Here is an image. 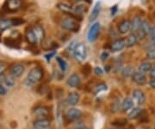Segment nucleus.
I'll return each instance as SVG.
<instances>
[{"label": "nucleus", "mask_w": 155, "mask_h": 129, "mask_svg": "<svg viewBox=\"0 0 155 129\" xmlns=\"http://www.w3.org/2000/svg\"><path fill=\"white\" fill-rule=\"evenodd\" d=\"M6 94H7L6 89L4 86H2V85L0 84V96H5Z\"/></svg>", "instance_id": "nucleus-42"}, {"label": "nucleus", "mask_w": 155, "mask_h": 129, "mask_svg": "<svg viewBox=\"0 0 155 129\" xmlns=\"http://www.w3.org/2000/svg\"><path fill=\"white\" fill-rule=\"evenodd\" d=\"M82 115H83L82 111L76 107H71L66 113L67 118L70 120H78L82 117Z\"/></svg>", "instance_id": "nucleus-6"}, {"label": "nucleus", "mask_w": 155, "mask_h": 129, "mask_svg": "<svg viewBox=\"0 0 155 129\" xmlns=\"http://www.w3.org/2000/svg\"><path fill=\"white\" fill-rule=\"evenodd\" d=\"M13 26H20L21 24L24 23V20H22L21 18H13Z\"/></svg>", "instance_id": "nucleus-36"}, {"label": "nucleus", "mask_w": 155, "mask_h": 129, "mask_svg": "<svg viewBox=\"0 0 155 129\" xmlns=\"http://www.w3.org/2000/svg\"><path fill=\"white\" fill-rule=\"evenodd\" d=\"M72 10H73L74 15L76 17H79V16L83 15L84 13L88 11V7L83 4H78V5L72 6Z\"/></svg>", "instance_id": "nucleus-18"}, {"label": "nucleus", "mask_w": 155, "mask_h": 129, "mask_svg": "<svg viewBox=\"0 0 155 129\" xmlns=\"http://www.w3.org/2000/svg\"><path fill=\"white\" fill-rule=\"evenodd\" d=\"M100 11H101V3L97 2L96 4V5L94 6L93 10L91 11V16H90V21L91 22H93L97 18V17L99 16Z\"/></svg>", "instance_id": "nucleus-22"}, {"label": "nucleus", "mask_w": 155, "mask_h": 129, "mask_svg": "<svg viewBox=\"0 0 155 129\" xmlns=\"http://www.w3.org/2000/svg\"><path fill=\"white\" fill-rule=\"evenodd\" d=\"M67 83L70 88H76L80 84V78L77 74H72L67 79Z\"/></svg>", "instance_id": "nucleus-17"}, {"label": "nucleus", "mask_w": 155, "mask_h": 129, "mask_svg": "<svg viewBox=\"0 0 155 129\" xmlns=\"http://www.w3.org/2000/svg\"><path fill=\"white\" fill-rule=\"evenodd\" d=\"M75 2H78V3H80V2H84V1H85V0H74Z\"/></svg>", "instance_id": "nucleus-48"}, {"label": "nucleus", "mask_w": 155, "mask_h": 129, "mask_svg": "<svg viewBox=\"0 0 155 129\" xmlns=\"http://www.w3.org/2000/svg\"><path fill=\"white\" fill-rule=\"evenodd\" d=\"M125 41V46L127 48H132L134 45L137 44V41H138V38L136 37V35L134 33L130 34L128 35L127 37L124 39Z\"/></svg>", "instance_id": "nucleus-20"}, {"label": "nucleus", "mask_w": 155, "mask_h": 129, "mask_svg": "<svg viewBox=\"0 0 155 129\" xmlns=\"http://www.w3.org/2000/svg\"><path fill=\"white\" fill-rule=\"evenodd\" d=\"M150 73V76H151V78L155 79V68H152V70L149 72Z\"/></svg>", "instance_id": "nucleus-46"}, {"label": "nucleus", "mask_w": 155, "mask_h": 129, "mask_svg": "<svg viewBox=\"0 0 155 129\" xmlns=\"http://www.w3.org/2000/svg\"><path fill=\"white\" fill-rule=\"evenodd\" d=\"M127 123V120L126 119H116L115 120H113L111 124L113 125V126H115L116 127H124V126H126Z\"/></svg>", "instance_id": "nucleus-29"}, {"label": "nucleus", "mask_w": 155, "mask_h": 129, "mask_svg": "<svg viewBox=\"0 0 155 129\" xmlns=\"http://www.w3.org/2000/svg\"><path fill=\"white\" fill-rule=\"evenodd\" d=\"M33 30L35 34V37H36V39H37V42L38 43H41L43 39H44L45 37V32L44 30L41 28V26L39 25H36L33 27Z\"/></svg>", "instance_id": "nucleus-21"}, {"label": "nucleus", "mask_w": 155, "mask_h": 129, "mask_svg": "<svg viewBox=\"0 0 155 129\" xmlns=\"http://www.w3.org/2000/svg\"><path fill=\"white\" fill-rule=\"evenodd\" d=\"M82 72H83L84 76H89L90 75V74L91 72V66L89 65L88 63L84 66L83 68H82Z\"/></svg>", "instance_id": "nucleus-35"}, {"label": "nucleus", "mask_w": 155, "mask_h": 129, "mask_svg": "<svg viewBox=\"0 0 155 129\" xmlns=\"http://www.w3.org/2000/svg\"><path fill=\"white\" fill-rule=\"evenodd\" d=\"M61 25L62 29L71 31V32H78L80 29L79 23L73 17H68V18L63 19L61 21Z\"/></svg>", "instance_id": "nucleus-2"}, {"label": "nucleus", "mask_w": 155, "mask_h": 129, "mask_svg": "<svg viewBox=\"0 0 155 129\" xmlns=\"http://www.w3.org/2000/svg\"><path fill=\"white\" fill-rule=\"evenodd\" d=\"M134 107V101L133 99L127 97V98H125L123 101L122 102V111L126 112L127 110L131 109L132 107Z\"/></svg>", "instance_id": "nucleus-25"}, {"label": "nucleus", "mask_w": 155, "mask_h": 129, "mask_svg": "<svg viewBox=\"0 0 155 129\" xmlns=\"http://www.w3.org/2000/svg\"><path fill=\"white\" fill-rule=\"evenodd\" d=\"M133 101H135V103L141 106L143 105L146 101V96H145L144 92L140 89H135L133 91Z\"/></svg>", "instance_id": "nucleus-9"}, {"label": "nucleus", "mask_w": 155, "mask_h": 129, "mask_svg": "<svg viewBox=\"0 0 155 129\" xmlns=\"http://www.w3.org/2000/svg\"><path fill=\"white\" fill-rule=\"evenodd\" d=\"M147 57L149 58V59H153V60H155V50L147 51Z\"/></svg>", "instance_id": "nucleus-39"}, {"label": "nucleus", "mask_w": 155, "mask_h": 129, "mask_svg": "<svg viewBox=\"0 0 155 129\" xmlns=\"http://www.w3.org/2000/svg\"><path fill=\"white\" fill-rule=\"evenodd\" d=\"M56 61L58 62V64H59V66L61 68V69L63 71V72H65L66 70L67 69V68H68V64H67V62L65 61V60H63L61 57L60 56H57L56 57Z\"/></svg>", "instance_id": "nucleus-30"}, {"label": "nucleus", "mask_w": 155, "mask_h": 129, "mask_svg": "<svg viewBox=\"0 0 155 129\" xmlns=\"http://www.w3.org/2000/svg\"><path fill=\"white\" fill-rule=\"evenodd\" d=\"M94 73L96 74V75L97 76H103L104 75V70L100 67H96L94 68Z\"/></svg>", "instance_id": "nucleus-38"}, {"label": "nucleus", "mask_w": 155, "mask_h": 129, "mask_svg": "<svg viewBox=\"0 0 155 129\" xmlns=\"http://www.w3.org/2000/svg\"><path fill=\"white\" fill-rule=\"evenodd\" d=\"M15 79L13 76H11V75H10V76H7V77H5L4 78V80H3V82L5 83V86H7V87H9V88H11V87H13L14 85H15Z\"/></svg>", "instance_id": "nucleus-31"}, {"label": "nucleus", "mask_w": 155, "mask_h": 129, "mask_svg": "<svg viewBox=\"0 0 155 129\" xmlns=\"http://www.w3.org/2000/svg\"><path fill=\"white\" fill-rule=\"evenodd\" d=\"M152 27L150 25V23L147 21H142V23L140 25V28L137 30L136 33H134L136 35L138 40H143L151 32Z\"/></svg>", "instance_id": "nucleus-4"}, {"label": "nucleus", "mask_w": 155, "mask_h": 129, "mask_svg": "<svg viewBox=\"0 0 155 129\" xmlns=\"http://www.w3.org/2000/svg\"><path fill=\"white\" fill-rule=\"evenodd\" d=\"M110 129H120L119 127H113V128H110Z\"/></svg>", "instance_id": "nucleus-49"}, {"label": "nucleus", "mask_w": 155, "mask_h": 129, "mask_svg": "<svg viewBox=\"0 0 155 129\" xmlns=\"http://www.w3.org/2000/svg\"><path fill=\"white\" fill-rule=\"evenodd\" d=\"M25 70V67L21 63L14 64L10 69V75L13 76L14 78H18L22 75Z\"/></svg>", "instance_id": "nucleus-8"}, {"label": "nucleus", "mask_w": 155, "mask_h": 129, "mask_svg": "<svg viewBox=\"0 0 155 129\" xmlns=\"http://www.w3.org/2000/svg\"><path fill=\"white\" fill-rule=\"evenodd\" d=\"M25 37H26L27 41H28L30 44L35 45L38 44L37 39H36V37H35V34L34 32L33 28L30 27V28H28L26 30V31H25Z\"/></svg>", "instance_id": "nucleus-15"}, {"label": "nucleus", "mask_w": 155, "mask_h": 129, "mask_svg": "<svg viewBox=\"0 0 155 129\" xmlns=\"http://www.w3.org/2000/svg\"><path fill=\"white\" fill-rule=\"evenodd\" d=\"M79 99H80V97H79L78 93H77V92H71L67 98V104H69L71 106H75L78 103Z\"/></svg>", "instance_id": "nucleus-19"}, {"label": "nucleus", "mask_w": 155, "mask_h": 129, "mask_svg": "<svg viewBox=\"0 0 155 129\" xmlns=\"http://www.w3.org/2000/svg\"><path fill=\"white\" fill-rule=\"evenodd\" d=\"M43 76V70L39 67L33 68L32 69H30V71L28 72L27 75V82L28 85H35L38 82H40Z\"/></svg>", "instance_id": "nucleus-1"}, {"label": "nucleus", "mask_w": 155, "mask_h": 129, "mask_svg": "<svg viewBox=\"0 0 155 129\" xmlns=\"http://www.w3.org/2000/svg\"><path fill=\"white\" fill-rule=\"evenodd\" d=\"M125 41L122 38H120V39H117L116 41H114L112 44H111L110 49L111 51H114V52H117V51H120L123 50L125 48Z\"/></svg>", "instance_id": "nucleus-16"}, {"label": "nucleus", "mask_w": 155, "mask_h": 129, "mask_svg": "<svg viewBox=\"0 0 155 129\" xmlns=\"http://www.w3.org/2000/svg\"><path fill=\"white\" fill-rule=\"evenodd\" d=\"M118 31L120 34H126L131 31V21L128 19L122 20L118 24Z\"/></svg>", "instance_id": "nucleus-12"}, {"label": "nucleus", "mask_w": 155, "mask_h": 129, "mask_svg": "<svg viewBox=\"0 0 155 129\" xmlns=\"http://www.w3.org/2000/svg\"><path fill=\"white\" fill-rule=\"evenodd\" d=\"M132 80L135 84L139 85V86H143L147 83V78H146L145 75L139 72V71L134 73Z\"/></svg>", "instance_id": "nucleus-13"}, {"label": "nucleus", "mask_w": 155, "mask_h": 129, "mask_svg": "<svg viewBox=\"0 0 155 129\" xmlns=\"http://www.w3.org/2000/svg\"><path fill=\"white\" fill-rule=\"evenodd\" d=\"M72 54L77 62H83L86 59V56H87L86 46L84 44H78Z\"/></svg>", "instance_id": "nucleus-3"}, {"label": "nucleus", "mask_w": 155, "mask_h": 129, "mask_svg": "<svg viewBox=\"0 0 155 129\" xmlns=\"http://www.w3.org/2000/svg\"><path fill=\"white\" fill-rule=\"evenodd\" d=\"M11 26H13L12 19H8V18L0 19V30H5Z\"/></svg>", "instance_id": "nucleus-27"}, {"label": "nucleus", "mask_w": 155, "mask_h": 129, "mask_svg": "<svg viewBox=\"0 0 155 129\" xmlns=\"http://www.w3.org/2000/svg\"><path fill=\"white\" fill-rule=\"evenodd\" d=\"M54 55H55V52H51V53H49V54L46 55V56H45V58L47 59V61H48V62H49L50 60H51V58L54 56Z\"/></svg>", "instance_id": "nucleus-43"}, {"label": "nucleus", "mask_w": 155, "mask_h": 129, "mask_svg": "<svg viewBox=\"0 0 155 129\" xmlns=\"http://www.w3.org/2000/svg\"><path fill=\"white\" fill-rule=\"evenodd\" d=\"M57 8H58L61 11H62V12H64V13H66L67 15L71 16V17H73V18L77 19V18H76L77 17H76V16L74 15V13H73L72 6H70L69 5L64 4V3H60V4L57 5Z\"/></svg>", "instance_id": "nucleus-14"}, {"label": "nucleus", "mask_w": 155, "mask_h": 129, "mask_svg": "<svg viewBox=\"0 0 155 129\" xmlns=\"http://www.w3.org/2000/svg\"><path fill=\"white\" fill-rule=\"evenodd\" d=\"M149 85L151 88H153V89H155V79L151 78L149 80Z\"/></svg>", "instance_id": "nucleus-45"}, {"label": "nucleus", "mask_w": 155, "mask_h": 129, "mask_svg": "<svg viewBox=\"0 0 155 129\" xmlns=\"http://www.w3.org/2000/svg\"><path fill=\"white\" fill-rule=\"evenodd\" d=\"M22 6L21 0H8L5 4V8L9 12H15L18 11Z\"/></svg>", "instance_id": "nucleus-10"}, {"label": "nucleus", "mask_w": 155, "mask_h": 129, "mask_svg": "<svg viewBox=\"0 0 155 129\" xmlns=\"http://www.w3.org/2000/svg\"><path fill=\"white\" fill-rule=\"evenodd\" d=\"M77 44H78L75 42V41L72 42V43L69 44V46L67 47V51H69V52H72V53H73V51H74V50H75V48H76Z\"/></svg>", "instance_id": "nucleus-37"}, {"label": "nucleus", "mask_w": 155, "mask_h": 129, "mask_svg": "<svg viewBox=\"0 0 155 129\" xmlns=\"http://www.w3.org/2000/svg\"><path fill=\"white\" fill-rule=\"evenodd\" d=\"M74 129H90L85 125V124L82 122V121H76L74 123Z\"/></svg>", "instance_id": "nucleus-34"}, {"label": "nucleus", "mask_w": 155, "mask_h": 129, "mask_svg": "<svg viewBox=\"0 0 155 129\" xmlns=\"http://www.w3.org/2000/svg\"><path fill=\"white\" fill-rule=\"evenodd\" d=\"M122 63H117V64H116V66L114 67V72L115 73H118V72H120V71H122Z\"/></svg>", "instance_id": "nucleus-40"}, {"label": "nucleus", "mask_w": 155, "mask_h": 129, "mask_svg": "<svg viewBox=\"0 0 155 129\" xmlns=\"http://www.w3.org/2000/svg\"><path fill=\"white\" fill-rule=\"evenodd\" d=\"M100 32V23H94L91 28L89 30L88 35H87V38L90 43H93L95 42L97 37L99 36Z\"/></svg>", "instance_id": "nucleus-5"}, {"label": "nucleus", "mask_w": 155, "mask_h": 129, "mask_svg": "<svg viewBox=\"0 0 155 129\" xmlns=\"http://www.w3.org/2000/svg\"><path fill=\"white\" fill-rule=\"evenodd\" d=\"M142 19L140 17H135L133 19V21L131 22V31L136 33L137 30L140 28V25L142 23Z\"/></svg>", "instance_id": "nucleus-23"}, {"label": "nucleus", "mask_w": 155, "mask_h": 129, "mask_svg": "<svg viewBox=\"0 0 155 129\" xmlns=\"http://www.w3.org/2000/svg\"><path fill=\"white\" fill-rule=\"evenodd\" d=\"M110 11H111V14L112 15H115L116 13V11H117V6L115 5L114 7H112L110 9Z\"/></svg>", "instance_id": "nucleus-47"}, {"label": "nucleus", "mask_w": 155, "mask_h": 129, "mask_svg": "<svg viewBox=\"0 0 155 129\" xmlns=\"http://www.w3.org/2000/svg\"><path fill=\"white\" fill-rule=\"evenodd\" d=\"M134 72L135 71H134V69L132 66H126L122 68V75L123 77L127 78V77H132Z\"/></svg>", "instance_id": "nucleus-28"}, {"label": "nucleus", "mask_w": 155, "mask_h": 129, "mask_svg": "<svg viewBox=\"0 0 155 129\" xmlns=\"http://www.w3.org/2000/svg\"><path fill=\"white\" fill-rule=\"evenodd\" d=\"M100 57H101V60L102 61H104V60H106L109 57V53L108 52H103Z\"/></svg>", "instance_id": "nucleus-44"}, {"label": "nucleus", "mask_w": 155, "mask_h": 129, "mask_svg": "<svg viewBox=\"0 0 155 129\" xmlns=\"http://www.w3.org/2000/svg\"><path fill=\"white\" fill-rule=\"evenodd\" d=\"M152 68H153V65H152V63L149 62H142V63H140L138 68L139 72L144 74V75L146 73L150 72V71L152 70Z\"/></svg>", "instance_id": "nucleus-24"}, {"label": "nucleus", "mask_w": 155, "mask_h": 129, "mask_svg": "<svg viewBox=\"0 0 155 129\" xmlns=\"http://www.w3.org/2000/svg\"><path fill=\"white\" fill-rule=\"evenodd\" d=\"M33 114L37 119H48L50 116V111L48 107H37L34 109Z\"/></svg>", "instance_id": "nucleus-7"}, {"label": "nucleus", "mask_w": 155, "mask_h": 129, "mask_svg": "<svg viewBox=\"0 0 155 129\" xmlns=\"http://www.w3.org/2000/svg\"><path fill=\"white\" fill-rule=\"evenodd\" d=\"M142 111H143V110H142L140 107H134L133 109H132V110L129 112V113H128L127 118L129 119V120H134V119L139 118V117L140 116Z\"/></svg>", "instance_id": "nucleus-26"}, {"label": "nucleus", "mask_w": 155, "mask_h": 129, "mask_svg": "<svg viewBox=\"0 0 155 129\" xmlns=\"http://www.w3.org/2000/svg\"><path fill=\"white\" fill-rule=\"evenodd\" d=\"M51 125L49 119H37L33 122L35 129H48Z\"/></svg>", "instance_id": "nucleus-11"}, {"label": "nucleus", "mask_w": 155, "mask_h": 129, "mask_svg": "<svg viewBox=\"0 0 155 129\" xmlns=\"http://www.w3.org/2000/svg\"><path fill=\"white\" fill-rule=\"evenodd\" d=\"M150 36H151V42L155 44V26H153V27L152 28V30H151Z\"/></svg>", "instance_id": "nucleus-41"}, {"label": "nucleus", "mask_w": 155, "mask_h": 129, "mask_svg": "<svg viewBox=\"0 0 155 129\" xmlns=\"http://www.w3.org/2000/svg\"><path fill=\"white\" fill-rule=\"evenodd\" d=\"M120 108H122V103L120 102L119 100H116L114 101V103L112 104V110L113 112H118L120 110Z\"/></svg>", "instance_id": "nucleus-33"}, {"label": "nucleus", "mask_w": 155, "mask_h": 129, "mask_svg": "<svg viewBox=\"0 0 155 129\" xmlns=\"http://www.w3.org/2000/svg\"><path fill=\"white\" fill-rule=\"evenodd\" d=\"M104 90H107V86L104 83H99V84L96 85L94 87L93 93H94L95 95H97V94H98V93L102 92V91H104Z\"/></svg>", "instance_id": "nucleus-32"}]
</instances>
